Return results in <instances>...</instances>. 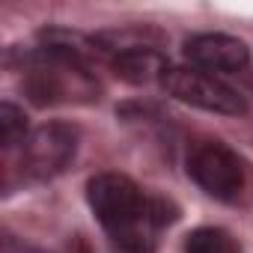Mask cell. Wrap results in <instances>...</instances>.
I'll use <instances>...</instances> for the list:
<instances>
[{
    "instance_id": "cell-5",
    "label": "cell",
    "mask_w": 253,
    "mask_h": 253,
    "mask_svg": "<svg viewBox=\"0 0 253 253\" xmlns=\"http://www.w3.org/2000/svg\"><path fill=\"white\" fill-rule=\"evenodd\" d=\"M185 57L191 69L206 75H235L250 63V48L229 33H197L185 42Z\"/></svg>"
},
{
    "instance_id": "cell-8",
    "label": "cell",
    "mask_w": 253,
    "mask_h": 253,
    "mask_svg": "<svg viewBox=\"0 0 253 253\" xmlns=\"http://www.w3.org/2000/svg\"><path fill=\"white\" fill-rule=\"evenodd\" d=\"M27 116L21 107H15L12 101H3L0 104V149L6 155L15 152L24 140H27Z\"/></svg>"
},
{
    "instance_id": "cell-4",
    "label": "cell",
    "mask_w": 253,
    "mask_h": 253,
    "mask_svg": "<svg viewBox=\"0 0 253 253\" xmlns=\"http://www.w3.org/2000/svg\"><path fill=\"white\" fill-rule=\"evenodd\" d=\"M161 89L191 107L209 110V113H220V116H241L247 113V101L238 89H232L229 84H223L214 75H206L200 69H188V66H167L161 72Z\"/></svg>"
},
{
    "instance_id": "cell-7",
    "label": "cell",
    "mask_w": 253,
    "mask_h": 253,
    "mask_svg": "<svg viewBox=\"0 0 253 253\" xmlns=\"http://www.w3.org/2000/svg\"><path fill=\"white\" fill-rule=\"evenodd\" d=\"M185 253H241V244L223 226H197L185 238Z\"/></svg>"
},
{
    "instance_id": "cell-1",
    "label": "cell",
    "mask_w": 253,
    "mask_h": 253,
    "mask_svg": "<svg viewBox=\"0 0 253 253\" xmlns=\"http://www.w3.org/2000/svg\"><path fill=\"white\" fill-rule=\"evenodd\" d=\"M86 200L113 253H155L158 235L179 220L173 200L146 194L125 173H95L86 182Z\"/></svg>"
},
{
    "instance_id": "cell-2",
    "label": "cell",
    "mask_w": 253,
    "mask_h": 253,
    "mask_svg": "<svg viewBox=\"0 0 253 253\" xmlns=\"http://www.w3.org/2000/svg\"><path fill=\"white\" fill-rule=\"evenodd\" d=\"M78 143L81 131L69 122H45L33 128L15 149V161H6L3 167V194H12L15 185H39L60 176L75 161Z\"/></svg>"
},
{
    "instance_id": "cell-9",
    "label": "cell",
    "mask_w": 253,
    "mask_h": 253,
    "mask_svg": "<svg viewBox=\"0 0 253 253\" xmlns=\"http://www.w3.org/2000/svg\"><path fill=\"white\" fill-rule=\"evenodd\" d=\"M0 247H3V253H51V250H42V247H33V244H27L24 238L12 235L9 229H3V238H0Z\"/></svg>"
},
{
    "instance_id": "cell-6",
    "label": "cell",
    "mask_w": 253,
    "mask_h": 253,
    "mask_svg": "<svg viewBox=\"0 0 253 253\" xmlns=\"http://www.w3.org/2000/svg\"><path fill=\"white\" fill-rule=\"evenodd\" d=\"M110 69L125 84H149V81H161V72L167 69V63L158 48H137V51L110 57Z\"/></svg>"
},
{
    "instance_id": "cell-3",
    "label": "cell",
    "mask_w": 253,
    "mask_h": 253,
    "mask_svg": "<svg viewBox=\"0 0 253 253\" xmlns=\"http://www.w3.org/2000/svg\"><path fill=\"white\" fill-rule=\"evenodd\" d=\"M188 176L200 185V191H206L211 200L226 206L244 203L253 188L250 164L223 140L197 143L188 155Z\"/></svg>"
}]
</instances>
